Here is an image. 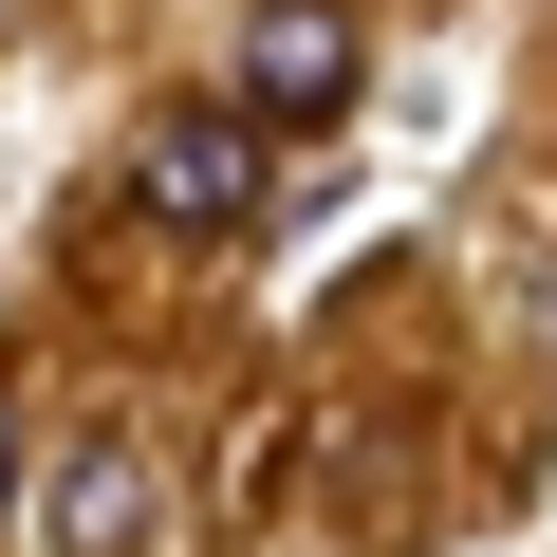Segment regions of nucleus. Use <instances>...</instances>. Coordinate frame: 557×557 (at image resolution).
<instances>
[{"mask_svg": "<svg viewBox=\"0 0 557 557\" xmlns=\"http://www.w3.org/2000/svg\"><path fill=\"white\" fill-rule=\"evenodd\" d=\"M131 205H149L168 242H242V223H260V112H242V94L149 112V131H131Z\"/></svg>", "mask_w": 557, "mask_h": 557, "instance_id": "1", "label": "nucleus"}, {"mask_svg": "<svg viewBox=\"0 0 557 557\" xmlns=\"http://www.w3.org/2000/svg\"><path fill=\"white\" fill-rule=\"evenodd\" d=\"M0 520H20V409H0Z\"/></svg>", "mask_w": 557, "mask_h": 557, "instance_id": "4", "label": "nucleus"}, {"mask_svg": "<svg viewBox=\"0 0 557 557\" xmlns=\"http://www.w3.org/2000/svg\"><path fill=\"white\" fill-rule=\"evenodd\" d=\"M335 94H354V38L335 20H242V112L260 131H317Z\"/></svg>", "mask_w": 557, "mask_h": 557, "instance_id": "2", "label": "nucleus"}, {"mask_svg": "<svg viewBox=\"0 0 557 557\" xmlns=\"http://www.w3.org/2000/svg\"><path fill=\"white\" fill-rule=\"evenodd\" d=\"M57 557H149V465L94 428V446H57Z\"/></svg>", "mask_w": 557, "mask_h": 557, "instance_id": "3", "label": "nucleus"}]
</instances>
